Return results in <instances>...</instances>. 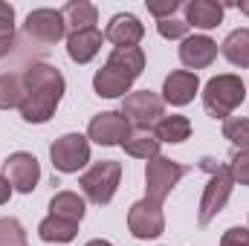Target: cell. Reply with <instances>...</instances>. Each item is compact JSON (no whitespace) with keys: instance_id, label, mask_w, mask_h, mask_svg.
I'll return each mask as SVG.
<instances>
[{"instance_id":"obj_3","label":"cell","mask_w":249,"mask_h":246,"mask_svg":"<svg viewBox=\"0 0 249 246\" xmlns=\"http://www.w3.org/2000/svg\"><path fill=\"white\" fill-rule=\"evenodd\" d=\"M247 99V87H244V78L241 75H232V72H223V75H214L206 81L203 87V107L209 116L214 119H229V113L235 107H241Z\"/></svg>"},{"instance_id":"obj_1","label":"cell","mask_w":249,"mask_h":246,"mask_svg":"<svg viewBox=\"0 0 249 246\" xmlns=\"http://www.w3.org/2000/svg\"><path fill=\"white\" fill-rule=\"evenodd\" d=\"M26 99L20 105V116L29 124H44L53 119L58 102H61L67 81H64L61 70L50 67V64H32L26 72Z\"/></svg>"},{"instance_id":"obj_14","label":"cell","mask_w":249,"mask_h":246,"mask_svg":"<svg viewBox=\"0 0 249 246\" xmlns=\"http://www.w3.org/2000/svg\"><path fill=\"white\" fill-rule=\"evenodd\" d=\"M142 35H145V26L139 23L136 15H127V12L113 15L110 23H107V29H105V41L116 44V50L119 47H136L142 41Z\"/></svg>"},{"instance_id":"obj_13","label":"cell","mask_w":249,"mask_h":246,"mask_svg":"<svg viewBox=\"0 0 249 246\" xmlns=\"http://www.w3.org/2000/svg\"><path fill=\"white\" fill-rule=\"evenodd\" d=\"M214 58H217V44L209 35H188L180 44V61L188 67V72L212 67Z\"/></svg>"},{"instance_id":"obj_5","label":"cell","mask_w":249,"mask_h":246,"mask_svg":"<svg viewBox=\"0 0 249 246\" xmlns=\"http://www.w3.org/2000/svg\"><path fill=\"white\" fill-rule=\"evenodd\" d=\"M186 171H188L186 165H180L168 157L148 159V165H145V197L162 206L165 197L171 194V188L186 177Z\"/></svg>"},{"instance_id":"obj_20","label":"cell","mask_w":249,"mask_h":246,"mask_svg":"<svg viewBox=\"0 0 249 246\" xmlns=\"http://www.w3.org/2000/svg\"><path fill=\"white\" fill-rule=\"evenodd\" d=\"M75 235H78V223H70V220L53 217V214H47L38 223V238L44 244H70V241H75Z\"/></svg>"},{"instance_id":"obj_15","label":"cell","mask_w":249,"mask_h":246,"mask_svg":"<svg viewBox=\"0 0 249 246\" xmlns=\"http://www.w3.org/2000/svg\"><path fill=\"white\" fill-rule=\"evenodd\" d=\"M130 84H133V78L124 75L122 70L110 67V64H105V67L96 70V75H93V90H96V96H102V99H119V96L124 99V96L130 93Z\"/></svg>"},{"instance_id":"obj_34","label":"cell","mask_w":249,"mask_h":246,"mask_svg":"<svg viewBox=\"0 0 249 246\" xmlns=\"http://www.w3.org/2000/svg\"><path fill=\"white\" fill-rule=\"evenodd\" d=\"M235 6H238V9H241V12L249 18V0H241V3H235Z\"/></svg>"},{"instance_id":"obj_7","label":"cell","mask_w":249,"mask_h":246,"mask_svg":"<svg viewBox=\"0 0 249 246\" xmlns=\"http://www.w3.org/2000/svg\"><path fill=\"white\" fill-rule=\"evenodd\" d=\"M122 116L130 122V127L136 130H148V127H157V122L165 116L162 113V99L151 90H136V93H127L122 99Z\"/></svg>"},{"instance_id":"obj_9","label":"cell","mask_w":249,"mask_h":246,"mask_svg":"<svg viewBox=\"0 0 249 246\" xmlns=\"http://www.w3.org/2000/svg\"><path fill=\"white\" fill-rule=\"evenodd\" d=\"M130 122L122 116V110H105L99 116H93L87 124V139H93L102 148H113V145H124L130 139Z\"/></svg>"},{"instance_id":"obj_32","label":"cell","mask_w":249,"mask_h":246,"mask_svg":"<svg viewBox=\"0 0 249 246\" xmlns=\"http://www.w3.org/2000/svg\"><path fill=\"white\" fill-rule=\"evenodd\" d=\"M180 9V3L177 0H165V3H148V12L157 18V20H168V18H174V12Z\"/></svg>"},{"instance_id":"obj_30","label":"cell","mask_w":249,"mask_h":246,"mask_svg":"<svg viewBox=\"0 0 249 246\" xmlns=\"http://www.w3.org/2000/svg\"><path fill=\"white\" fill-rule=\"evenodd\" d=\"M229 174H232L235 183H241V185L249 188V148L247 151H238V154L229 159Z\"/></svg>"},{"instance_id":"obj_2","label":"cell","mask_w":249,"mask_h":246,"mask_svg":"<svg viewBox=\"0 0 249 246\" xmlns=\"http://www.w3.org/2000/svg\"><path fill=\"white\" fill-rule=\"evenodd\" d=\"M200 168L209 174V183L203 188V197H200V211H197V223L200 226H209L220 211H223V206L229 203V197H232V174H229V165H220L217 159H212V157H206L203 162H200Z\"/></svg>"},{"instance_id":"obj_8","label":"cell","mask_w":249,"mask_h":246,"mask_svg":"<svg viewBox=\"0 0 249 246\" xmlns=\"http://www.w3.org/2000/svg\"><path fill=\"white\" fill-rule=\"evenodd\" d=\"M127 229H130V235L139 238V241H154V238H160V235L165 232L162 206L154 203V200H148V197L136 200V203L130 206V211H127Z\"/></svg>"},{"instance_id":"obj_29","label":"cell","mask_w":249,"mask_h":246,"mask_svg":"<svg viewBox=\"0 0 249 246\" xmlns=\"http://www.w3.org/2000/svg\"><path fill=\"white\" fill-rule=\"evenodd\" d=\"M188 26L186 20H177V18H168V20H157V32L165 38V41H186L188 38Z\"/></svg>"},{"instance_id":"obj_31","label":"cell","mask_w":249,"mask_h":246,"mask_svg":"<svg viewBox=\"0 0 249 246\" xmlns=\"http://www.w3.org/2000/svg\"><path fill=\"white\" fill-rule=\"evenodd\" d=\"M220 246H249V229H244V226L226 229L220 238Z\"/></svg>"},{"instance_id":"obj_6","label":"cell","mask_w":249,"mask_h":246,"mask_svg":"<svg viewBox=\"0 0 249 246\" xmlns=\"http://www.w3.org/2000/svg\"><path fill=\"white\" fill-rule=\"evenodd\" d=\"M53 168L61 174H78L90 162V139L81 133H64L50 145Z\"/></svg>"},{"instance_id":"obj_28","label":"cell","mask_w":249,"mask_h":246,"mask_svg":"<svg viewBox=\"0 0 249 246\" xmlns=\"http://www.w3.org/2000/svg\"><path fill=\"white\" fill-rule=\"evenodd\" d=\"M0 246H29L20 220H15V217H0Z\"/></svg>"},{"instance_id":"obj_25","label":"cell","mask_w":249,"mask_h":246,"mask_svg":"<svg viewBox=\"0 0 249 246\" xmlns=\"http://www.w3.org/2000/svg\"><path fill=\"white\" fill-rule=\"evenodd\" d=\"M160 139L157 136H151V133H142V136H130L127 142H124V154L127 157H133V159H154V157H160Z\"/></svg>"},{"instance_id":"obj_33","label":"cell","mask_w":249,"mask_h":246,"mask_svg":"<svg viewBox=\"0 0 249 246\" xmlns=\"http://www.w3.org/2000/svg\"><path fill=\"white\" fill-rule=\"evenodd\" d=\"M12 191H15V188H12V185H9V180H6V177L0 174V206H6V203H9Z\"/></svg>"},{"instance_id":"obj_16","label":"cell","mask_w":249,"mask_h":246,"mask_svg":"<svg viewBox=\"0 0 249 246\" xmlns=\"http://www.w3.org/2000/svg\"><path fill=\"white\" fill-rule=\"evenodd\" d=\"M102 41H105V35H102L99 29L72 32V35H67V55H70L75 64H90L96 55H99Z\"/></svg>"},{"instance_id":"obj_23","label":"cell","mask_w":249,"mask_h":246,"mask_svg":"<svg viewBox=\"0 0 249 246\" xmlns=\"http://www.w3.org/2000/svg\"><path fill=\"white\" fill-rule=\"evenodd\" d=\"M23 99H26V78H23V72L0 75V110L20 107Z\"/></svg>"},{"instance_id":"obj_24","label":"cell","mask_w":249,"mask_h":246,"mask_svg":"<svg viewBox=\"0 0 249 246\" xmlns=\"http://www.w3.org/2000/svg\"><path fill=\"white\" fill-rule=\"evenodd\" d=\"M154 136L160 142H171V145H180L191 136V122L180 113H171V116H162L157 127H154Z\"/></svg>"},{"instance_id":"obj_11","label":"cell","mask_w":249,"mask_h":246,"mask_svg":"<svg viewBox=\"0 0 249 246\" xmlns=\"http://www.w3.org/2000/svg\"><path fill=\"white\" fill-rule=\"evenodd\" d=\"M26 35L41 44H55L67 35V23L58 9H35L26 15Z\"/></svg>"},{"instance_id":"obj_4","label":"cell","mask_w":249,"mask_h":246,"mask_svg":"<svg viewBox=\"0 0 249 246\" xmlns=\"http://www.w3.org/2000/svg\"><path fill=\"white\" fill-rule=\"evenodd\" d=\"M122 180V162L116 159H102V162H93L90 171H84L78 177V185L84 191V197L96 206H107L119 188Z\"/></svg>"},{"instance_id":"obj_35","label":"cell","mask_w":249,"mask_h":246,"mask_svg":"<svg viewBox=\"0 0 249 246\" xmlns=\"http://www.w3.org/2000/svg\"><path fill=\"white\" fill-rule=\"evenodd\" d=\"M84 246H113V244H110V241H102V238H99V241H90V244H84Z\"/></svg>"},{"instance_id":"obj_21","label":"cell","mask_w":249,"mask_h":246,"mask_svg":"<svg viewBox=\"0 0 249 246\" xmlns=\"http://www.w3.org/2000/svg\"><path fill=\"white\" fill-rule=\"evenodd\" d=\"M220 53H223V58L229 64L247 70L249 67V29H232L226 35V41L220 44Z\"/></svg>"},{"instance_id":"obj_17","label":"cell","mask_w":249,"mask_h":246,"mask_svg":"<svg viewBox=\"0 0 249 246\" xmlns=\"http://www.w3.org/2000/svg\"><path fill=\"white\" fill-rule=\"evenodd\" d=\"M223 3L214 0H191L186 3V23L197 29H214L223 23Z\"/></svg>"},{"instance_id":"obj_12","label":"cell","mask_w":249,"mask_h":246,"mask_svg":"<svg viewBox=\"0 0 249 246\" xmlns=\"http://www.w3.org/2000/svg\"><path fill=\"white\" fill-rule=\"evenodd\" d=\"M200 90V78L197 72H188V70H174L171 75H165L162 81V102H168L171 107H186L194 102Z\"/></svg>"},{"instance_id":"obj_26","label":"cell","mask_w":249,"mask_h":246,"mask_svg":"<svg viewBox=\"0 0 249 246\" xmlns=\"http://www.w3.org/2000/svg\"><path fill=\"white\" fill-rule=\"evenodd\" d=\"M223 139H229L238 151H247L249 148V119L247 116L223 119Z\"/></svg>"},{"instance_id":"obj_27","label":"cell","mask_w":249,"mask_h":246,"mask_svg":"<svg viewBox=\"0 0 249 246\" xmlns=\"http://www.w3.org/2000/svg\"><path fill=\"white\" fill-rule=\"evenodd\" d=\"M15 44V9L0 0V58L9 55Z\"/></svg>"},{"instance_id":"obj_10","label":"cell","mask_w":249,"mask_h":246,"mask_svg":"<svg viewBox=\"0 0 249 246\" xmlns=\"http://www.w3.org/2000/svg\"><path fill=\"white\" fill-rule=\"evenodd\" d=\"M3 177L9 180V185H12L15 191L32 194L35 185H38V180H41V165H38V159H35L32 154L18 151V154H12V157L3 162Z\"/></svg>"},{"instance_id":"obj_19","label":"cell","mask_w":249,"mask_h":246,"mask_svg":"<svg viewBox=\"0 0 249 246\" xmlns=\"http://www.w3.org/2000/svg\"><path fill=\"white\" fill-rule=\"evenodd\" d=\"M84 197H78L75 191H58L53 200H50V214L53 217H61L70 223H81L84 220Z\"/></svg>"},{"instance_id":"obj_18","label":"cell","mask_w":249,"mask_h":246,"mask_svg":"<svg viewBox=\"0 0 249 246\" xmlns=\"http://www.w3.org/2000/svg\"><path fill=\"white\" fill-rule=\"evenodd\" d=\"M64 15V23L72 32H84V29H96V20H99V9L87 0H70L67 6L61 9Z\"/></svg>"},{"instance_id":"obj_22","label":"cell","mask_w":249,"mask_h":246,"mask_svg":"<svg viewBox=\"0 0 249 246\" xmlns=\"http://www.w3.org/2000/svg\"><path fill=\"white\" fill-rule=\"evenodd\" d=\"M107 64L122 70L124 75H130L136 81L142 75V70H145V53H142V47H119V50H113L107 55Z\"/></svg>"}]
</instances>
